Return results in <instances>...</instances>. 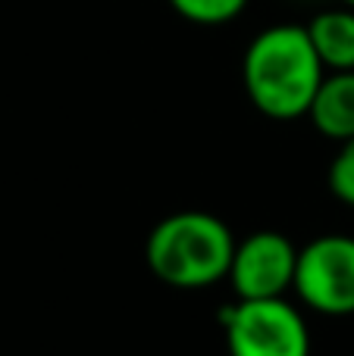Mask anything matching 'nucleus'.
I'll list each match as a JSON object with an SVG mask.
<instances>
[{"mask_svg":"<svg viewBox=\"0 0 354 356\" xmlns=\"http://www.w3.org/2000/svg\"><path fill=\"white\" fill-rule=\"evenodd\" d=\"M323 79L326 66L307 35V25H270L251 38L242 56L245 94L276 122L307 116Z\"/></svg>","mask_w":354,"mask_h":356,"instance_id":"f257e3e1","label":"nucleus"},{"mask_svg":"<svg viewBox=\"0 0 354 356\" xmlns=\"http://www.w3.org/2000/svg\"><path fill=\"white\" fill-rule=\"evenodd\" d=\"M236 244L232 228L220 216L204 209H182L151 228L144 259L163 284L198 291L229 275Z\"/></svg>","mask_w":354,"mask_h":356,"instance_id":"f03ea898","label":"nucleus"},{"mask_svg":"<svg viewBox=\"0 0 354 356\" xmlns=\"http://www.w3.org/2000/svg\"><path fill=\"white\" fill-rule=\"evenodd\" d=\"M223 325L229 356H311L307 322L286 297L238 300Z\"/></svg>","mask_w":354,"mask_h":356,"instance_id":"7ed1b4c3","label":"nucleus"},{"mask_svg":"<svg viewBox=\"0 0 354 356\" xmlns=\"http://www.w3.org/2000/svg\"><path fill=\"white\" fill-rule=\"evenodd\" d=\"M295 291L301 303L323 316L354 313V238L323 234L298 250Z\"/></svg>","mask_w":354,"mask_h":356,"instance_id":"20e7f679","label":"nucleus"},{"mask_svg":"<svg viewBox=\"0 0 354 356\" xmlns=\"http://www.w3.org/2000/svg\"><path fill=\"white\" fill-rule=\"evenodd\" d=\"M298 247L279 232H254L238 241L229 266V282L238 300H270L295 288Z\"/></svg>","mask_w":354,"mask_h":356,"instance_id":"39448f33","label":"nucleus"},{"mask_svg":"<svg viewBox=\"0 0 354 356\" xmlns=\"http://www.w3.org/2000/svg\"><path fill=\"white\" fill-rule=\"evenodd\" d=\"M307 119L314 129L330 141H351L354 138V69L351 72H326L317 97H314Z\"/></svg>","mask_w":354,"mask_h":356,"instance_id":"423d86ee","label":"nucleus"},{"mask_svg":"<svg viewBox=\"0 0 354 356\" xmlns=\"http://www.w3.org/2000/svg\"><path fill=\"white\" fill-rule=\"evenodd\" d=\"M314 47L323 60L326 72H351L354 69V10L351 6H332L311 19L307 25Z\"/></svg>","mask_w":354,"mask_h":356,"instance_id":"0eeeda50","label":"nucleus"},{"mask_svg":"<svg viewBox=\"0 0 354 356\" xmlns=\"http://www.w3.org/2000/svg\"><path fill=\"white\" fill-rule=\"evenodd\" d=\"M167 3L185 22L213 29V25H229L232 19H238L251 0H167Z\"/></svg>","mask_w":354,"mask_h":356,"instance_id":"6e6552de","label":"nucleus"},{"mask_svg":"<svg viewBox=\"0 0 354 356\" xmlns=\"http://www.w3.org/2000/svg\"><path fill=\"white\" fill-rule=\"evenodd\" d=\"M330 191L345 207H354V138L342 141L330 163Z\"/></svg>","mask_w":354,"mask_h":356,"instance_id":"1a4fd4ad","label":"nucleus"},{"mask_svg":"<svg viewBox=\"0 0 354 356\" xmlns=\"http://www.w3.org/2000/svg\"><path fill=\"white\" fill-rule=\"evenodd\" d=\"M339 3H342V6H351V10H354V0H339Z\"/></svg>","mask_w":354,"mask_h":356,"instance_id":"9d476101","label":"nucleus"}]
</instances>
